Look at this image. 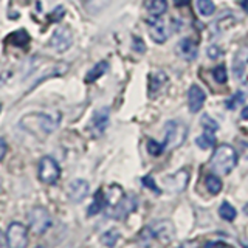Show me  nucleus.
<instances>
[{
	"instance_id": "f257e3e1",
	"label": "nucleus",
	"mask_w": 248,
	"mask_h": 248,
	"mask_svg": "<svg viewBox=\"0 0 248 248\" xmlns=\"http://www.w3.org/2000/svg\"><path fill=\"white\" fill-rule=\"evenodd\" d=\"M20 127L25 129L30 134H44V135H50L59 126V118L58 116H53L50 113L45 112H31L23 115L20 121Z\"/></svg>"
},
{
	"instance_id": "f03ea898",
	"label": "nucleus",
	"mask_w": 248,
	"mask_h": 248,
	"mask_svg": "<svg viewBox=\"0 0 248 248\" xmlns=\"http://www.w3.org/2000/svg\"><path fill=\"white\" fill-rule=\"evenodd\" d=\"M237 165V152L232 146L230 144H220L214 151V155L209 161V166L216 174L227 175Z\"/></svg>"
},
{
	"instance_id": "7ed1b4c3",
	"label": "nucleus",
	"mask_w": 248,
	"mask_h": 248,
	"mask_svg": "<svg viewBox=\"0 0 248 248\" xmlns=\"http://www.w3.org/2000/svg\"><path fill=\"white\" fill-rule=\"evenodd\" d=\"M186 126L178 120H169L165 124V144L168 149H175L182 146L186 138Z\"/></svg>"
},
{
	"instance_id": "20e7f679",
	"label": "nucleus",
	"mask_w": 248,
	"mask_h": 248,
	"mask_svg": "<svg viewBox=\"0 0 248 248\" xmlns=\"http://www.w3.org/2000/svg\"><path fill=\"white\" fill-rule=\"evenodd\" d=\"M37 177H39V180L45 185L56 183L61 177V168L58 165V161L53 157H48V155L42 157L37 166Z\"/></svg>"
},
{
	"instance_id": "39448f33",
	"label": "nucleus",
	"mask_w": 248,
	"mask_h": 248,
	"mask_svg": "<svg viewBox=\"0 0 248 248\" xmlns=\"http://www.w3.org/2000/svg\"><path fill=\"white\" fill-rule=\"evenodd\" d=\"M6 245L8 248H27L28 245V230L20 222H13L6 230Z\"/></svg>"
},
{
	"instance_id": "423d86ee",
	"label": "nucleus",
	"mask_w": 248,
	"mask_h": 248,
	"mask_svg": "<svg viewBox=\"0 0 248 248\" xmlns=\"http://www.w3.org/2000/svg\"><path fill=\"white\" fill-rule=\"evenodd\" d=\"M28 222H30V228L34 234H44L51 227V216L45 208L37 206L34 209H31V213L28 214Z\"/></svg>"
},
{
	"instance_id": "0eeeda50",
	"label": "nucleus",
	"mask_w": 248,
	"mask_h": 248,
	"mask_svg": "<svg viewBox=\"0 0 248 248\" xmlns=\"http://www.w3.org/2000/svg\"><path fill=\"white\" fill-rule=\"evenodd\" d=\"M73 44V33L68 27H59L53 31V34L48 41V45L54 51L64 53L67 51Z\"/></svg>"
},
{
	"instance_id": "6e6552de",
	"label": "nucleus",
	"mask_w": 248,
	"mask_h": 248,
	"mask_svg": "<svg viewBox=\"0 0 248 248\" xmlns=\"http://www.w3.org/2000/svg\"><path fill=\"white\" fill-rule=\"evenodd\" d=\"M189 182V172L186 169H180L177 172L170 174L163 177V186L168 192H172V194H178V192H183L186 189Z\"/></svg>"
},
{
	"instance_id": "1a4fd4ad",
	"label": "nucleus",
	"mask_w": 248,
	"mask_h": 248,
	"mask_svg": "<svg viewBox=\"0 0 248 248\" xmlns=\"http://www.w3.org/2000/svg\"><path fill=\"white\" fill-rule=\"evenodd\" d=\"M154 239H158L161 244H170L175 236V228L169 220H155L149 225Z\"/></svg>"
},
{
	"instance_id": "9d476101",
	"label": "nucleus",
	"mask_w": 248,
	"mask_h": 248,
	"mask_svg": "<svg viewBox=\"0 0 248 248\" xmlns=\"http://www.w3.org/2000/svg\"><path fill=\"white\" fill-rule=\"evenodd\" d=\"M108 118H110V110L107 107H101L93 113L92 120L89 123V130L93 137H101L106 132L108 126Z\"/></svg>"
},
{
	"instance_id": "9b49d317",
	"label": "nucleus",
	"mask_w": 248,
	"mask_h": 248,
	"mask_svg": "<svg viewBox=\"0 0 248 248\" xmlns=\"http://www.w3.org/2000/svg\"><path fill=\"white\" fill-rule=\"evenodd\" d=\"M135 208H137V202L135 199H132V197H121L116 203L112 206V211L108 213V216L112 217V219H126V217L132 213V211H135Z\"/></svg>"
},
{
	"instance_id": "f8f14e48",
	"label": "nucleus",
	"mask_w": 248,
	"mask_h": 248,
	"mask_svg": "<svg viewBox=\"0 0 248 248\" xmlns=\"http://www.w3.org/2000/svg\"><path fill=\"white\" fill-rule=\"evenodd\" d=\"M147 27H149L151 37H152L154 42L165 44L168 41L169 33H168V27H166V23H165V20H163V19L152 16V17L147 20Z\"/></svg>"
},
{
	"instance_id": "ddd939ff",
	"label": "nucleus",
	"mask_w": 248,
	"mask_h": 248,
	"mask_svg": "<svg viewBox=\"0 0 248 248\" xmlns=\"http://www.w3.org/2000/svg\"><path fill=\"white\" fill-rule=\"evenodd\" d=\"M206 99L205 92L202 90V87H199L197 84H192L189 90H188V107L192 113H197L200 112L202 106H203Z\"/></svg>"
},
{
	"instance_id": "4468645a",
	"label": "nucleus",
	"mask_w": 248,
	"mask_h": 248,
	"mask_svg": "<svg viewBox=\"0 0 248 248\" xmlns=\"http://www.w3.org/2000/svg\"><path fill=\"white\" fill-rule=\"evenodd\" d=\"M90 186L89 183L82 180V178H76L72 183L68 185V197L72 202H82L87 197Z\"/></svg>"
},
{
	"instance_id": "2eb2a0df",
	"label": "nucleus",
	"mask_w": 248,
	"mask_h": 248,
	"mask_svg": "<svg viewBox=\"0 0 248 248\" xmlns=\"http://www.w3.org/2000/svg\"><path fill=\"white\" fill-rule=\"evenodd\" d=\"M177 53L180 54V56L185 61H194V59L197 58L199 50H197L196 42H194L192 39L185 37V39H182L180 42H178V45H177Z\"/></svg>"
},
{
	"instance_id": "dca6fc26",
	"label": "nucleus",
	"mask_w": 248,
	"mask_h": 248,
	"mask_svg": "<svg viewBox=\"0 0 248 248\" xmlns=\"http://www.w3.org/2000/svg\"><path fill=\"white\" fill-rule=\"evenodd\" d=\"M247 61H248V48H242L236 54L234 62H232V73H234V78L237 81L244 79L245 68H247Z\"/></svg>"
},
{
	"instance_id": "f3484780",
	"label": "nucleus",
	"mask_w": 248,
	"mask_h": 248,
	"mask_svg": "<svg viewBox=\"0 0 248 248\" xmlns=\"http://www.w3.org/2000/svg\"><path fill=\"white\" fill-rule=\"evenodd\" d=\"M168 81V76L161 70H155L149 75V96H157V93L163 89V85Z\"/></svg>"
},
{
	"instance_id": "a211bd4d",
	"label": "nucleus",
	"mask_w": 248,
	"mask_h": 248,
	"mask_svg": "<svg viewBox=\"0 0 248 248\" xmlns=\"http://www.w3.org/2000/svg\"><path fill=\"white\" fill-rule=\"evenodd\" d=\"M143 6L151 16L161 17L168 11V0H144Z\"/></svg>"
},
{
	"instance_id": "6ab92c4d",
	"label": "nucleus",
	"mask_w": 248,
	"mask_h": 248,
	"mask_svg": "<svg viewBox=\"0 0 248 248\" xmlns=\"http://www.w3.org/2000/svg\"><path fill=\"white\" fill-rule=\"evenodd\" d=\"M107 70H108V62L107 61H101L98 62V64L93 67L92 70H89V73L85 75V82L87 84H92V82H95L98 81L101 76H104L107 73Z\"/></svg>"
},
{
	"instance_id": "aec40b11",
	"label": "nucleus",
	"mask_w": 248,
	"mask_h": 248,
	"mask_svg": "<svg viewBox=\"0 0 248 248\" xmlns=\"http://www.w3.org/2000/svg\"><path fill=\"white\" fill-rule=\"evenodd\" d=\"M107 206V196L103 189H98L95 197H93V203L89 206V216H95L98 214L99 211H103V209Z\"/></svg>"
},
{
	"instance_id": "412c9836",
	"label": "nucleus",
	"mask_w": 248,
	"mask_h": 248,
	"mask_svg": "<svg viewBox=\"0 0 248 248\" xmlns=\"http://www.w3.org/2000/svg\"><path fill=\"white\" fill-rule=\"evenodd\" d=\"M110 0H82V5L85 8V11L90 14H98L108 6Z\"/></svg>"
},
{
	"instance_id": "4be33fe9",
	"label": "nucleus",
	"mask_w": 248,
	"mask_h": 248,
	"mask_svg": "<svg viewBox=\"0 0 248 248\" xmlns=\"http://www.w3.org/2000/svg\"><path fill=\"white\" fill-rule=\"evenodd\" d=\"M205 186L209 194H213V196H217L220 191H222V180L216 174H209L205 177Z\"/></svg>"
},
{
	"instance_id": "5701e85b",
	"label": "nucleus",
	"mask_w": 248,
	"mask_h": 248,
	"mask_svg": "<svg viewBox=\"0 0 248 248\" xmlns=\"http://www.w3.org/2000/svg\"><path fill=\"white\" fill-rule=\"evenodd\" d=\"M8 41H10L13 45L23 48V46H27L30 44V36L25 30H19V31H14V33L8 37Z\"/></svg>"
},
{
	"instance_id": "b1692460",
	"label": "nucleus",
	"mask_w": 248,
	"mask_h": 248,
	"mask_svg": "<svg viewBox=\"0 0 248 248\" xmlns=\"http://www.w3.org/2000/svg\"><path fill=\"white\" fill-rule=\"evenodd\" d=\"M196 143H197V146L200 147V149H209V147H213L216 144V135H214V132L205 130L200 137L196 138Z\"/></svg>"
},
{
	"instance_id": "393cba45",
	"label": "nucleus",
	"mask_w": 248,
	"mask_h": 248,
	"mask_svg": "<svg viewBox=\"0 0 248 248\" xmlns=\"http://www.w3.org/2000/svg\"><path fill=\"white\" fill-rule=\"evenodd\" d=\"M219 216L222 217L223 220L232 222V220L236 219L237 211H236V209L228 203V202H223V203L220 205V208H219Z\"/></svg>"
},
{
	"instance_id": "a878e982",
	"label": "nucleus",
	"mask_w": 248,
	"mask_h": 248,
	"mask_svg": "<svg viewBox=\"0 0 248 248\" xmlns=\"http://www.w3.org/2000/svg\"><path fill=\"white\" fill-rule=\"evenodd\" d=\"M118 239H120V231L112 228V230H108V231L104 232L103 237H101V242H103L106 247L112 248V247H115L116 242H118Z\"/></svg>"
},
{
	"instance_id": "bb28decb",
	"label": "nucleus",
	"mask_w": 248,
	"mask_h": 248,
	"mask_svg": "<svg viewBox=\"0 0 248 248\" xmlns=\"http://www.w3.org/2000/svg\"><path fill=\"white\" fill-rule=\"evenodd\" d=\"M245 101V95L242 92H237L234 93V95H231L227 101H225V107L230 108V110H234V108H237L240 104H242Z\"/></svg>"
},
{
	"instance_id": "cd10ccee",
	"label": "nucleus",
	"mask_w": 248,
	"mask_h": 248,
	"mask_svg": "<svg viewBox=\"0 0 248 248\" xmlns=\"http://www.w3.org/2000/svg\"><path fill=\"white\" fill-rule=\"evenodd\" d=\"M197 10L202 16H211L216 11L213 0H197Z\"/></svg>"
},
{
	"instance_id": "c85d7f7f",
	"label": "nucleus",
	"mask_w": 248,
	"mask_h": 248,
	"mask_svg": "<svg viewBox=\"0 0 248 248\" xmlns=\"http://www.w3.org/2000/svg\"><path fill=\"white\" fill-rule=\"evenodd\" d=\"M166 149V144L165 143H157L155 140H149L147 141V151H149L151 155H155V157H158V155L163 154V151Z\"/></svg>"
},
{
	"instance_id": "c756f323",
	"label": "nucleus",
	"mask_w": 248,
	"mask_h": 248,
	"mask_svg": "<svg viewBox=\"0 0 248 248\" xmlns=\"http://www.w3.org/2000/svg\"><path fill=\"white\" fill-rule=\"evenodd\" d=\"M202 126H203L205 130H211V132H216L217 129H219V124H217V121L214 118H211L209 115H203L202 116Z\"/></svg>"
},
{
	"instance_id": "7c9ffc66",
	"label": "nucleus",
	"mask_w": 248,
	"mask_h": 248,
	"mask_svg": "<svg viewBox=\"0 0 248 248\" xmlns=\"http://www.w3.org/2000/svg\"><path fill=\"white\" fill-rule=\"evenodd\" d=\"M213 76H214V79L219 84L227 82V68H225V65H217L213 70Z\"/></svg>"
},
{
	"instance_id": "2f4dec72",
	"label": "nucleus",
	"mask_w": 248,
	"mask_h": 248,
	"mask_svg": "<svg viewBox=\"0 0 248 248\" xmlns=\"http://www.w3.org/2000/svg\"><path fill=\"white\" fill-rule=\"evenodd\" d=\"M64 16H65V8L62 6V5H59V6H56L48 14V20L50 22H59V20H62V17H64Z\"/></svg>"
},
{
	"instance_id": "473e14b6",
	"label": "nucleus",
	"mask_w": 248,
	"mask_h": 248,
	"mask_svg": "<svg viewBox=\"0 0 248 248\" xmlns=\"http://www.w3.org/2000/svg\"><path fill=\"white\" fill-rule=\"evenodd\" d=\"M141 182H143V185L146 186L147 189H151V191H154L155 194H160L161 191H160V188L157 185H155V180L151 177V175H146V177H143L141 178Z\"/></svg>"
},
{
	"instance_id": "72a5a7b5",
	"label": "nucleus",
	"mask_w": 248,
	"mask_h": 248,
	"mask_svg": "<svg viewBox=\"0 0 248 248\" xmlns=\"http://www.w3.org/2000/svg\"><path fill=\"white\" fill-rule=\"evenodd\" d=\"M134 50H135V51H138V53H144V51H146L144 42L141 41V39L134 37Z\"/></svg>"
},
{
	"instance_id": "f704fd0d",
	"label": "nucleus",
	"mask_w": 248,
	"mask_h": 248,
	"mask_svg": "<svg viewBox=\"0 0 248 248\" xmlns=\"http://www.w3.org/2000/svg\"><path fill=\"white\" fill-rule=\"evenodd\" d=\"M208 56L211 58V59H216V58H219L220 56V50H219V46L217 45H211L208 48Z\"/></svg>"
},
{
	"instance_id": "c9c22d12",
	"label": "nucleus",
	"mask_w": 248,
	"mask_h": 248,
	"mask_svg": "<svg viewBox=\"0 0 248 248\" xmlns=\"http://www.w3.org/2000/svg\"><path fill=\"white\" fill-rule=\"evenodd\" d=\"M6 151H8V144L5 140L0 137V161H2L5 158V155H6Z\"/></svg>"
},
{
	"instance_id": "e433bc0d",
	"label": "nucleus",
	"mask_w": 248,
	"mask_h": 248,
	"mask_svg": "<svg viewBox=\"0 0 248 248\" xmlns=\"http://www.w3.org/2000/svg\"><path fill=\"white\" fill-rule=\"evenodd\" d=\"M205 248H228L227 244L220 242V240H214V242H206Z\"/></svg>"
},
{
	"instance_id": "4c0bfd02",
	"label": "nucleus",
	"mask_w": 248,
	"mask_h": 248,
	"mask_svg": "<svg viewBox=\"0 0 248 248\" xmlns=\"http://www.w3.org/2000/svg\"><path fill=\"white\" fill-rule=\"evenodd\" d=\"M177 248H199V242L197 240H186V242L180 244Z\"/></svg>"
},
{
	"instance_id": "58836bf2",
	"label": "nucleus",
	"mask_w": 248,
	"mask_h": 248,
	"mask_svg": "<svg viewBox=\"0 0 248 248\" xmlns=\"http://www.w3.org/2000/svg\"><path fill=\"white\" fill-rule=\"evenodd\" d=\"M239 147H240V154H242V157L245 160H248V143L247 141H240Z\"/></svg>"
},
{
	"instance_id": "ea45409f",
	"label": "nucleus",
	"mask_w": 248,
	"mask_h": 248,
	"mask_svg": "<svg viewBox=\"0 0 248 248\" xmlns=\"http://www.w3.org/2000/svg\"><path fill=\"white\" fill-rule=\"evenodd\" d=\"M191 2V0H174V5L178 6V8H182V6H186Z\"/></svg>"
},
{
	"instance_id": "a19ab883",
	"label": "nucleus",
	"mask_w": 248,
	"mask_h": 248,
	"mask_svg": "<svg viewBox=\"0 0 248 248\" xmlns=\"http://www.w3.org/2000/svg\"><path fill=\"white\" fill-rule=\"evenodd\" d=\"M240 116H242V120H248V106L242 108V113H240Z\"/></svg>"
},
{
	"instance_id": "79ce46f5",
	"label": "nucleus",
	"mask_w": 248,
	"mask_h": 248,
	"mask_svg": "<svg viewBox=\"0 0 248 248\" xmlns=\"http://www.w3.org/2000/svg\"><path fill=\"white\" fill-rule=\"evenodd\" d=\"M240 6L244 8L245 13H248V0H242V2H240Z\"/></svg>"
},
{
	"instance_id": "37998d69",
	"label": "nucleus",
	"mask_w": 248,
	"mask_h": 248,
	"mask_svg": "<svg viewBox=\"0 0 248 248\" xmlns=\"http://www.w3.org/2000/svg\"><path fill=\"white\" fill-rule=\"evenodd\" d=\"M244 211H245V213H247V214H248V205H247V206H245V208H244Z\"/></svg>"
},
{
	"instance_id": "c03bdc74",
	"label": "nucleus",
	"mask_w": 248,
	"mask_h": 248,
	"mask_svg": "<svg viewBox=\"0 0 248 248\" xmlns=\"http://www.w3.org/2000/svg\"><path fill=\"white\" fill-rule=\"evenodd\" d=\"M244 247H245V248H248V245H247V244H245V245H244Z\"/></svg>"
},
{
	"instance_id": "a18cd8bd",
	"label": "nucleus",
	"mask_w": 248,
	"mask_h": 248,
	"mask_svg": "<svg viewBox=\"0 0 248 248\" xmlns=\"http://www.w3.org/2000/svg\"><path fill=\"white\" fill-rule=\"evenodd\" d=\"M36 248H44V247H36Z\"/></svg>"
},
{
	"instance_id": "49530a36",
	"label": "nucleus",
	"mask_w": 248,
	"mask_h": 248,
	"mask_svg": "<svg viewBox=\"0 0 248 248\" xmlns=\"http://www.w3.org/2000/svg\"><path fill=\"white\" fill-rule=\"evenodd\" d=\"M0 236H2V234H0Z\"/></svg>"
}]
</instances>
